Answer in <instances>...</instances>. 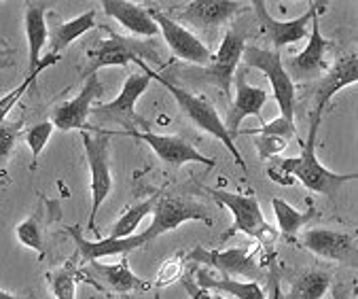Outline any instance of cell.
I'll return each mask as SVG.
<instances>
[{
  "mask_svg": "<svg viewBox=\"0 0 358 299\" xmlns=\"http://www.w3.org/2000/svg\"><path fill=\"white\" fill-rule=\"evenodd\" d=\"M322 123V111H312L310 113V125H308V136L299 138V146L301 153L297 158H289V160H278L275 164V172L284 174V176H295L299 179V183L320 195H327L331 200L337 197L339 189L356 179V172H348V174H337L327 170L318 158H316V142H318V130Z\"/></svg>",
  "mask_w": 358,
  "mask_h": 299,
  "instance_id": "cell-1",
  "label": "cell"
},
{
  "mask_svg": "<svg viewBox=\"0 0 358 299\" xmlns=\"http://www.w3.org/2000/svg\"><path fill=\"white\" fill-rule=\"evenodd\" d=\"M136 66H138V68H142L145 72H149L153 81H159V83H162V85L172 94V96H174V100H176L178 109L182 111V115H185V117L195 125V127H199L201 132H206V134L214 136L217 140H221V142L225 144L227 151L234 155V160L238 162V166H240L244 172L248 170V168H246V162H244V158H242V153H240V148L236 146V142H234V138L229 136V132L225 130V123L221 121V117H219L217 109H214V106L210 104V100H208V98L195 96V94H191V92L182 90V88H176V85H174V83H170L166 77H162V74H159L157 70H153L147 62L138 60V62H136Z\"/></svg>",
  "mask_w": 358,
  "mask_h": 299,
  "instance_id": "cell-2",
  "label": "cell"
},
{
  "mask_svg": "<svg viewBox=\"0 0 358 299\" xmlns=\"http://www.w3.org/2000/svg\"><path fill=\"white\" fill-rule=\"evenodd\" d=\"M142 62H153L162 64V53L155 47L153 39H136V36H123L117 32H110L106 41H102L96 49L87 51V68L83 70V79L98 74L100 68L119 66L125 68L127 64Z\"/></svg>",
  "mask_w": 358,
  "mask_h": 299,
  "instance_id": "cell-3",
  "label": "cell"
},
{
  "mask_svg": "<svg viewBox=\"0 0 358 299\" xmlns=\"http://www.w3.org/2000/svg\"><path fill=\"white\" fill-rule=\"evenodd\" d=\"M87 130L90 132L81 130L85 158L90 164V172H92V212H90V221H87V230L94 232V236L98 240H102V234L96 230V218H98L102 204L106 202V197L113 191V172H110V158H108L110 132L100 130V127H90V125H87Z\"/></svg>",
  "mask_w": 358,
  "mask_h": 299,
  "instance_id": "cell-4",
  "label": "cell"
},
{
  "mask_svg": "<svg viewBox=\"0 0 358 299\" xmlns=\"http://www.w3.org/2000/svg\"><path fill=\"white\" fill-rule=\"evenodd\" d=\"M206 193H210L212 200H217L221 206L229 208V212L234 214V225L221 240H229L236 234H244L259 242L275 240L278 232L265 221L261 204L255 195H242V193H231L225 189H212V187H206Z\"/></svg>",
  "mask_w": 358,
  "mask_h": 299,
  "instance_id": "cell-5",
  "label": "cell"
},
{
  "mask_svg": "<svg viewBox=\"0 0 358 299\" xmlns=\"http://www.w3.org/2000/svg\"><path fill=\"white\" fill-rule=\"evenodd\" d=\"M151 74L149 72H134L127 74V79L123 81L121 94L104 104L92 106V115L98 123H117L121 127H125L123 132H131L136 127H149V123L145 119H140V115L136 113V104L140 100V96L145 94L151 85Z\"/></svg>",
  "mask_w": 358,
  "mask_h": 299,
  "instance_id": "cell-6",
  "label": "cell"
},
{
  "mask_svg": "<svg viewBox=\"0 0 358 299\" xmlns=\"http://www.w3.org/2000/svg\"><path fill=\"white\" fill-rule=\"evenodd\" d=\"M242 62L248 68H257L265 74L273 92V100L280 106V117L295 121V83L289 77V72H286L280 51L246 45Z\"/></svg>",
  "mask_w": 358,
  "mask_h": 299,
  "instance_id": "cell-7",
  "label": "cell"
},
{
  "mask_svg": "<svg viewBox=\"0 0 358 299\" xmlns=\"http://www.w3.org/2000/svg\"><path fill=\"white\" fill-rule=\"evenodd\" d=\"M187 221H199V223H206L208 228L214 225V218L210 216L208 208L199 204L197 200L174 195V193H164V195H157L155 200L153 223L149 225V230H145V234L151 242L168 232H174Z\"/></svg>",
  "mask_w": 358,
  "mask_h": 299,
  "instance_id": "cell-8",
  "label": "cell"
},
{
  "mask_svg": "<svg viewBox=\"0 0 358 299\" xmlns=\"http://www.w3.org/2000/svg\"><path fill=\"white\" fill-rule=\"evenodd\" d=\"M131 136V138H138L142 142H147L155 155L170 168H180L185 164H203L208 168H214L217 162L212 158L199 153L197 148L185 140L182 136H168V134H153L151 130H145V132H138V130H131V132H110V136Z\"/></svg>",
  "mask_w": 358,
  "mask_h": 299,
  "instance_id": "cell-9",
  "label": "cell"
},
{
  "mask_svg": "<svg viewBox=\"0 0 358 299\" xmlns=\"http://www.w3.org/2000/svg\"><path fill=\"white\" fill-rule=\"evenodd\" d=\"M149 15L157 24V28L164 34V41L170 47L174 57L191 62V64H197V66H208L210 64L212 51L189 28H185L182 24L174 22L168 13L155 9V7L149 9Z\"/></svg>",
  "mask_w": 358,
  "mask_h": 299,
  "instance_id": "cell-10",
  "label": "cell"
},
{
  "mask_svg": "<svg viewBox=\"0 0 358 299\" xmlns=\"http://www.w3.org/2000/svg\"><path fill=\"white\" fill-rule=\"evenodd\" d=\"M246 47V34L242 30H238V26H231L225 36L223 43L219 47L217 53H212V60L208 66H203L206 77L217 83L221 88V92L229 98L231 96V83L236 79V70L238 64L242 62V53Z\"/></svg>",
  "mask_w": 358,
  "mask_h": 299,
  "instance_id": "cell-11",
  "label": "cell"
},
{
  "mask_svg": "<svg viewBox=\"0 0 358 299\" xmlns=\"http://www.w3.org/2000/svg\"><path fill=\"white\" fill-rule=\"evenodd\" d=\"M257 13V20L261 24V30L263 34L271 41L273 45V51H280L282 47L286 45H295L303 39H308V26L314 18V13L322 7L320 3H310V9L299 15V18H293V20H275L269 15V11L265 9V3L263 0H255L250 5Z\"/></svg>",
  "mask_w": 358,
  "mask_h": 299,
  "instance_id": "cell-12",
  "label": "cell"
},
{
  "mask_svg": "<svg viewBox=\"0 0 358 299\" xmlns=\"http://www.w3.org/2000/svg\"><path fill=\"white\" fill-rule=\"evenodd\" d=\"M185 259L193 263H201L206 267L219 270L223 278H250L259 280L263 276L259 263L246 249H227V251H208L203 246H195Z\"/></svg>",
  "mask_w": 358,
  "mask_h": 299,
  "instance_id": "cell-13",
  "label": "cell"
},
{
  "mask_svg": "<svg viewBox=\"0 0 358 299\" xmlns=\"http://www.w3.org/2000/svg\"><path fill=\"white\" fill-rule=\"evenodd\" d=\"M301 246H306L310 253L316 257L345 263V265H356L358 261V246H356V236L350 232H339V230H329V228H318V230H308L299 238Z\"/></svg>",
  "mask_w": 358,
  "mask_h": 299,
  "instance_id": "cell-14",
  "label": "cell"
},
{
  "mask_svg": "<svg viewBox=\"0 0 358 299\" xmlns=\"http://www.w3.org/2000/svg\"><path fill=\"white\" fill-rule=\"evenodd\" d=\"M248 7L234 0H193L185 7V11L168 13L178 24H191L195 28H221L223 24L231 22L236 15L246 13Z\"/></svg>",
  "mask_w": 358,
  "mask_h": 299,
  "instance_id": "cell-15",
  "label": "cell"
},
{
  "mask_svg": "<svg viewBox=\"0 0 358 299\" xmlns=\"http://www.w3.org/2000/svg\"><path fill=\"white\" fill-rule=\"evenodd\" d=\"M104 94V85L98 79V74H92V77L85 79L83 90L79 92V96H75L73 100H68L59 106L53 109L51 115V123L53 127L62 130V132H70V130H85L87 127V119L92 115V104Z\"/></svg>",
  "mask_w": 358,
  "mask_h": 299,
  "instance_id": "cell-16",
  "label": "cell"
},
{
  "mask_svg": "<svg viewBox=\"0 0 358 299\" xmlns=\"http://www.w3.org/2000/svg\"><path fill=\"white\" fill-rule=\"evenodd\" d=\"M324 13V5L314 13L310 26H312V32L308 34V45L306 49L295 55L291 62H289V77L295 81H310V79H316L318 74L327 68V62H324V53L327 49L331 47V41L322 36V30H320V20H318V13Z\"/></svg>",
  "mask_w": 358,
  "mask_h": 299,
  "instance_id": "cell-17",
  "label": "cell"
},
{
  "mask_svg": "<svg viewBox=\"0 0 358 299\" xmlns=\"http://www.w3.org/2000/svg\"><path fill=\"white\" fill-rule=\"evenodd\" d=\"M68 234L75 238L77 244V255L83 259V263L100 261L104 257H115V255H127L136 249H142L149 244V238L145 232H140L129 238H102V240H87L81 232V228H68Z\"/></svg>",
  "mask_w": 358,
  "mask_h": 299,
  "instance_id": "cell-18",
  "label": "cell"
},
{
  "mask_svg": "<svg viewBox=\"0 0 358 299\" xmlns=\"http://www.w3.org/2000/svg\"><path fill=\"white\" fill-rule=\"evenodd\" d=\"M234 81H236V100H234V104H231V109L227 113V119L223 121L225 130L229 132L231 138L240 134V125H242V121L246 117H257L263 123L261 111L269 100V94L263 88H255V85L246 83L244 72H240Z\"/></svg>",
  "mask_w": 358,
  "mask_h": 299,
  "instance_id": "cell-19",
  "label": "cell"
},
{
  "mask_svg": "<svg viewBox=\"0 0 358 299\" xmlns=\"http://www.w3.org/2000/svg\"><path fill=\"white\" fill-rule=\"evenodd\" d=\"M102 9L136 39H155L159 34V28L147 7L129 3V0H102Z\"/></svg>",
  "mask_w": 358,
  "mask_h": 299,
  "instance_id": "cell-20",
  "label": "cell"
},
{
  "mask_svg": "<svg viewBox=\"0 0 358 299\" xmlns=\"http://www.w3.org/2000/svg\"><path fill=\"white\" fill-rule=\"evenodd\" d=\"M358 83V55L356 53H350L345 57H341L324 77L322 81L318 83L316 88V111H322L329 106L331 98L335 94H339L343 88L348 85H354Z\"/></svg>",
  "mask_w": 358,
  "mask_h": 299,
  "instance_id": "cell-21",
  "label": "cell"
},
{
  "mask_svg": "<svg viewBox=\"0 0 358 299\" xmlns=\"http://www.w3.org/2000/svg\"><path fill=\"white\" fill-rule=\"evenodd\" d=\"M90 270V278L92 280H100L104 282L113 293H121V295H127L131 291H142V288H147V282L138 278L131 267H129V261L125 259V255L121 257L119 263H100V261H92L87 263Z\"/></svg>",
  "mask_w": 358,
  "mask_h": 299,
  "instance_id": "cell-22",
  "label": "cell"
},
{
  "mask_svg": "<svg viewBox=\"0 0 358 299\" xmlns=\"http://www.w3.org/2000/svg\"><path fill=\"white\" fill-rule=\"evenodd\" d=\"M24 30L28 39V74H32L41 64V51L49 41L47 28V5L28 3L24 13Z\"/></svg>",
  "mask_w": 358,
  "mask_h": 299,
  "instance_id": "cell-23",
  "label": "cell"
},
{
  "mask_svg": "<svg viewBox=\"0 0 358 299\" xmlns=\"http://www.w3.org/2000/svg\"><path fill=\"white\" fill-rule=\"evenodd\" d=\"M96 28V9H90L73 20L57 24L51 34H49V53L51 55H59L68 45H73L77 39H81L85 32Z\"/></svg>",
  "mask_w": 358,
  "mask_h": 299,
  "instance_id": "cell-24",
  "label": "cell"
},
{
  "mask_svg": "<svg viewBox=\"0 0 358 299\" xmlns=\"http://www.w3.org/2000/svg\"><path fill=\"white\" fill-rule=\"evenodd\" d=\"M197 278V286L208 288V291H219V293H227L236 299H267L261 284L257 280H248L242 282L238 278H214L212 274H208L206 270H197L195 272Z\"/></svg>",
  "mask_w": 358,
  "mask_h": 299,
  "instance_id": "cell-25",
  "label": "cell"
},
{
  "mask_svg": "<svg viewBox=\"0 0 358 299\" xmlns=\"http://www.w3.org/2000/svg\"><path fill=\"white\" fill-rule=\"evenodd\" d=\"M271 210H273V216L278 221V232L286 238H295L299 234V230L306 225L308 221H312L316 214L312 204L308 206V210H297L289 202H284L280 197L271 200Z\"/></svg>",
  "mask_w": 358,
  "mask_h": 299,
  "instance_id": "cell-26",
  "label": "cell"
},
{
  "mask_svg": "<svg viewBox=\"0 0 358 299\" xmlns=\"http://www.w3.org/2000/svg\"><path fill=\"white\" fill-rule=\"evenodd\" d=\"M155 200H157V195H151L145 202H138V204L129 206L119 216V221L113 225V232H110L108 238H129V236H136V230L140 228V223L153 212Z\"/></svg>",
  "mask_w": 358,
  "mask_h": 299,
  "instance_id": "cell-27",
  "label": "cell"
},
{
  "mask_svg": "<svg viewBox=\"0 0 358 299\" xmlns=\"http://www.w3.org/2000/svg\"><path fill=\"white\" fill-rule=\"evenodd\" d=\"M49 293L55 299H77V265L75 257L66 261L62 267L47 274Z\"/></svg>",
  "mask_w": 358,
  "mask_h": 299,
  "instance_id": "cell-28",
  "label": "cell"
},
{
  "mask_svg": "<svg viewBox=\"0 0 358 299\" xmlns=\"http://www.w3.org/2000/svg\"><path fill=\"white\" fill-rule=\"evenodd\" d=\"M331 286V278L324 272H308L299 276L286 293V299H322Z\"/></svg>",
  "mask_w": 358,
  "mask_h": 299,
  "instance_id": "cell-29",
  "label": "cell"
},
{
  "mask_svg": "<svg viewBox=\"0 0 358 299\" xmlns=\"http://www.w3.org/2000/svg\"><path fill=\"white\" fill-rule=\"evenodd\" d=\"M57 60H59V55H51V53H47V55L41 60L38 68H36L32 74H28V77H26V79H24L15 90H11L5 98H0V123H5V121H7V115L11 113V109L20 102V98L28 92V88H30L32 83H36V77H38V74H41L47 66H53Z\"/></svg>",
  "mask_w": 358,
  "mask_h": 299,
  "instance_id": "cell-30",
  "label": "cell"
},
{
  "mask_svg": "<svg viewBox=\"0 0 358 299\" xmlns=\"http://www.w3.org/2000/svg\"><path fill=\"white\" fill-rule=\"evenodd\" d=\"M15 236L17 240L26 246V249H32L36 251L41 257L45 255V240H43V221H41V214L34 212L30 214L26 221H22L20 225L15 228Z\"/></svg>",
  "mask_w": 358,
  "mask_h": 299,
  "instance_id": "cell-31",
  "label": "cell"
},
{
  "mask_svg": "<svg viewBox=\"0 0 358 299\" xmlns=\"http://www.w3.org/2000/svg\"><path fill=\"white\" fill-rule=\"evenodd\" d=\"M185 261L187 259H185L182 253H176L170 259H166L162 263L157 276H155V286L157 288H164V286H170V284L182 280V276H185Z\"/></svg>",
  "mask_w": 358,
  "mask_h": 299,
  "instance_id": "cell-32",
  "label": "cell"
},
{
  "mask_svg": "<svg viewBox=\"0 0 358 299\" xmlns=\"http://www.w3.org/2000/svg\"><path fill=\"white\" fill-rule=\"evenodd\" d=\"M53 123L51 121H43V123H36L34 127H30L28 132H26V144H28V148H30V153H32V168H36V160H38V155L45 151V146H47V142H49V138H51V134H53Z\"/></svg>",
  "mask_w": 358,
  "mask_h": 299,
  "instance_id": "cell-33",
  "label": "cell"
},
{
  "mask_svg": "<svg viewBox=\"0 0 358 299\" xmlns=\"http://www.w3.org/2000/svg\"><path fill=\"white\" fill-rule=\"evenodd\" d=\"M24 121H5L0 123V168H3L13 151L15 142L22 136Z\"/></svg>",
  "mask_w": 358,
  "mask_h": 299,
  "instance_id": "cell-34",
  "label": "cell"
},
{
  "mask_svg": "<svg viewBox=\"0 0 358 299\" xmlns=\"http://www.w3.org/2000/svg\"><path fill=\"white\" fill-rule=\"evenodd\" d=\"M255 144L259 151V160L267 162L271 158H275L278 153H282L286 146H289V140L273 136V134H255Z\"/></svg>",
  "mask_w": 358,
  "mask_h": 299,
  "instance_id": "cell-35",
  "label": "cell"
},
{
  "mask_svg": "<svg viewBox=\"0 0 358 299\" xmlns=\"http://www.w3.org/2000/svg\"><path fill=\"white\" fill-rule=\"evenodd\" d=\"M246 134H250V136H255V134H273V136L286 138V140L291 142V138L297 136V125H295V121H289V119H284V117H275L273 121L261 123V127L248 130Z\"/></svg>",
  "mask_w": 358,
  "mask_h": 299,
  "instance_id": "cell-36",
  "label": "cell"
},
{
  "mask_svg": "<svg viewBox=\"0 0 358 299\" xmlns=\"http://www.w3.org/2000/svg\"><path fill=\"white\" fill-rule=\"evenodd\" d=\"M180 282H182L185 291L191 295V299H227V297H223V295H219V293H214V291H208V288L197 286L195 280H191V278H187V276H182Z\"/></svg>",
  "mask_w": 358,
  "mask_h": 299,
  "instance_id": "cell-37",
  "label": "cell"
},
{
  "mask_svg": "<svg viewBox=\"0 0 358 299\" xmlns=\"http://www.w3.org/2000/svg\"><path fill=\"white\" fill-rule=\"evenodd\" d=\"M331 299H350V288L343 286V284L333 286V297Z\"/></svg>",
  "mask_w": 358,
  "mask_h": 299,
  "instance_id": "cell-38",
  "label": "cell"
},
{
  "mask_svg": "<svg viewBox=\"0 0 358 299\" xmlns=\"http://www.w3.org/2000/svg\"><path fill=\"white\" fill-rule=\"evenodd\" d=\"M13 66V60H9V57H0V70L3 68H11Z\"/></svg>",
  "mask_w": 358,
  "mask_h": 299,
  "instance_id": "cell-39",
  "label": "cell"
},
{
  "mask_svg": "<svg viewBox=\"0 0 358 299\" xmlns=\"http://www.w3.org/2000/svg\"><path fill=\"white\" fill-rule=\"evenodd\" d=\"M0 299H17L15 295H11V293H7V291H3L0 288Z\"/></svg>",
  "mask_w": 358,
  "mask_h": 299,
  "instance_id": "cell-40",
  "label": "cell"
},
{
  "mask_svg": "<svg viewBox=\"0 0 358 299\" xmlns=\"http://www.w3.org/2000/svg\"><path fill=\"white\" fill-rule=\"evenodd\" d=\"M5 53H7V51L3 49V45H0V57H5Z\"/></svg>",
  "mask_w": 358,
  "mask_h": 299,
  "instance_id": "cell-41",
  "label": "cell"
},
{
  "mask_svg": "<svg viewBox=\"0 0 358 299\" xmlns=\"http://www.w3.org/2000/svg\"><path fill=\"white\" fill-rule=\"evenodd\" d=\"M125 299H131V297H125Z\"/></svg>",
  "mask_w": 358,
  "mask_h": 299,
  "instance_id": "cell-42",
  "label": "cell"
}]
</instances>
